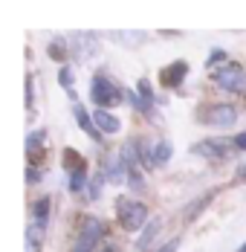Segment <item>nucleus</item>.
Segmentation results:
<instances>
[{"label":"nucleus","instance_id":"19","mask_svg":"<svg viewBox=\"0 0 246 252\" xmlns=\"http://www.w3.org/2000/svg\"><path fill=\"white\" fill-rule=\"evenodd\" d=\"M47 50H49V55H52L55 61H64V58H67V50H70V44H67L64 38H52Z\"/></svg>","mask_w":246,"mask_h":252},{"label":"nucleus","instance_id":"17","mask_svg":"<svg viewBox=\"0 0 246 252\" xmlns=\"http://www.w3.org/2000/svg\"><path fill=\"white\" fill-rule=\"evenodd\" d=\"M113 41L122 47H139L145 41V32H113Z\"/></svg>","mask_w":246,"mask_h":252},{"label":"nucleus","instance_id":"32","mask_svg":"<svg viewBox=\"0 0 246 252\" xmlns=\"http://www.w3.org/2000/svg\"><path fill=\"white\" fill-rule=\"evenodd\" d=\"M238 252H246V241H244V247H241V250H238Z\"/></svg>","mask_w":246,"mask_h":252},{"label":"nucleus","instance_id":"25","mask_svg":"<svg viewBox=\"0 0 246 252\" xmlns=\"http://www.w3.org/2000/svg\"><path fill=\"white\" fill-rule=\"evenodd\" d=\"M26 107H29V116L35 113V81H32V76L26 78Z\"/></svg>","mask_w":246,"mask_h":252},{"label":"nucleus","instance_id":"15","mask_svg":"<svg viewBox=\"0 0 246 252\" xmlns=\"http://www.w3.org/2000/svg\"><path fill=\"white\" fill-rule=\"evenodd\" d=\"M61 165H64V171H67V174H73V171H87L84 157L75 151V148H67V151H64V157H61Z\"/></svg>","mask_w":246,"mask_h":252},{"label":"nucleus","instance_id":"29","mask_svg":"<svg viewBox=\"0 0 246 252\" xmlns=\"http://www.w3.org/2000/svg\"><path fill=\"white\" fill-rule=\"evenodd\" d=\"M232 145H235V148H241V151H246V130H244V133H238V136L232 139Z\"/></svg>","mask_w":246,"mask_h":252},{"label":"nucleus","instance_id":"5","mask_svg":"<svg viewBox=\"0 0 246 252\" xmlns=\"http://www.w3.org/2000/svg\"><path fill=\"white\" fill-rule=\"evenodd\" d=\"M200 122H206V125H212V127H232L238 122V107L226 104V101L209 104L206 110H200Z\"/></svg>","mask_w":246,"mask_h":252},{"label":"nucleus","instance_id":"13","mask_svg":"<svg viewBox=\"0 0 246 252\" xmlns=\"http://www.w3.org/2000/svg\"><path fill=\"white\" fill-rule=\"evenodd\" d=\"M159 229H162V220H148L145 229H142V232H139V238H136V250L148 252V247L154 244V238L159 235Z\"/></svg>","mask_w":246,"mask_h":252},{"label":"nucleus","instance_id":"31","mask_svg":"<svg viewBox=\"0 0 246 252\" xmlns=\"http://www.w3.org/2000/svg\"><path fill=\"white\" fill-rule=\"evenodd\" d=\"M238 174H241V180H246V165H241V171H238Z\"/></svg>","mask_w":246,"mask_h":252},{"label":"nucleus","instance_id":"20","mask_svg":"<svg viewBox=\"0 0 246 252\" xmlns=\"http://www.w3.org/2000/svg\"><path fill=\"white\" fill-rule=\"evenodd\" d=\"M104 183H107V180H104V174H101V171H96V174H93V180L87 183V194H90V200H98V197H101Z\"/></svg>","mask_w":246,"mask_h":252},{"label":"nucleus","instance_id":"14","mask_svg":"<svg viewBox=\"0 0 246 252\" xmlns=\"http://www.w3.org/2000/svg\"><path fill=\"white\" fill-rule=\"evenodd\" d=\"M151 154H154V165H168L174 157V145L171 139H156L154 142V148H151Z\"/></svg>","mask_w":246,"mask_h":252},{"label":"nucleus","instance_id":"27","mask_svg":"<svg viewBox=\"0 0 246 252\" xmlns=\"http://www.w3.org/2000/svg\"><path fill=\"white\" fill-rule=\"evenodd\" d=\"M26 183H29V186L41 183V168H38L35 162H29V165H26Z\"/></svg>","mask_w":246,"mask_h":252},{"label":"nucleus","instance_id":"2","mask_svg":"<svg viewBox=\"0 0 246 252\" xmlns=\"http://www.w3.org/2000/svg\"><path fill=\"white\" fill-rule=\"evenodd\" d=\"M90 99H93V104L98 110H110V107L122 104L124 93H122V87L116 81H110L107 76H93V81H90Z\"/></svg>","mask_w":246,"mask_h":252},{"label":"nucleus","instance_id":"30","mask_svg":"<svg viewBox=\"0 0 246 252\" xmlns=\"http://www.w3.org/2000/svg\"><path fill=\"white\" fill-rule=\"evenodd\" d=\"M101 252H119V247H116V244H104V247H101Z\"/></svg>","mask_w":246,"mask_h":252},{"label":"nucleus","instance_id":"6","mask_svg":"<svg viewBox=\"0 0 246 252\" xmlns=\"http://www.w3.org/2000/svg\"><path fill=\"white\" fill-rule=\"evenodd\" d=\"M215 81H217V87H223V90L241 93L246 87V70L241 64H235V61H226L220 70H215Z\"/></svg>","mask_w":246,"mask_h":252},{"label":"nucleus","instance_id":"21","mask_svg":"<svg viewBox=\"0 0 246 252\" xmlns=\"http://www.w3.org/2000/svg\"><path fill=\"white\" fill-rule=\"evenodd\" d=\"M58 84H61V87H64L67 93L73 90V84H75V76H73V70H70L67 64H61V67H58Z\"/></svg>","mask_w":246,"mask_h":252},{"label":"nucleus","instance_id":"24","mask_svg":"<svg viewBox=\"0 0 246 252\" xmlns=\"http://www.w3.org/2000/svg\"><path fill=\"white\" fill-rule=\"evenodd\" d=\"M84 183H87V171H73L70 180H67V189H70L73 194H78V191L84 189Z\"/></svg>","mask_w":246,"mask_h":252},{"label":"nucleus","instance_id":"18","mask_svg":"<svg viewBox=\"0 0 246 252\" xmlns=\"http://www.w3.org/2000/svg\"><path fill=\"white\" fill-rule=\"evenodd\" d=\"M212 197H215V191H209V194H203L200 200H194V203H191V206L185 209V215H183V218H185V223H191V220H194L197 215H200V212H203V209H206V206L212 203Z\"/></svg>","mask_w":246,"mask_h":252},{"label":"nucleus","instance_id":"4","mask_svg":"<svg viewBox=\"0 0 246 252\" xmlns=\"http://www.w3.org/2000/svg\"><path fill=\"white\" fill-rule=\"evenodd\" d=\"M232 139H226V136H206V139H200L191 145V154L194 157H206V159H226V157H232Z\"/></svg>","mask_w":246,"mask_h":252},{"label":"nucleus","instance_id":"16","mask_svg":"<svg viewBox=\"0 0 246 252\" xmlns=\"http://www.w3.org/2000/svg\"><path fill=\"white\" fill-rule=\"evenodd\" d=\"M47 142H49V136L44 133V130H35V133H29V136H26V154L35 159V157L41 154V145H47Z\"/></svg>","mask_w":246,"mask_h":252},{"label":"nucleus","instance_id":"12","mask_svg":"<svg viewBox=\"0 0 246 252\" xmlns=\"http://www.w3.org/2000/svg\"><path fill=\"white\" fill-rule=\"evenodd\" d=\"M73 113H75V122H78V127L93 139V142H101V133H98L96 127H93V119H90V113L78 104V101H73Z\"/></svg>","mask_w":246,"mask_h":252},{"label":"nucleus","instance_id":"8","mask_svg":"<svg viewBox=\"0 0 246 252\" xmlns=\"http://www.w3.org/2000/svg\"><path fill=\"white\" fill-rule=\"evenodd\" d=\"M67 44H70V50L75 52L78 61H90L98 52V41H96V35H90V32H75Z\"/></svg>","mask_w":246,"mask_h":252},{"label":"nucleus","instance_id":"3","mask_svg":"<svg viewBox=\"0 0 246 252\" xmlns=\"http://www.w3.org/2000/svg\"><path fill=\"white\" fill-rule=\"evenodd\" d=\"M101 238H104V223L98 218H84L78 232H75V244L70 252H93Z\"/></svg>","mask_w":246,"mask_h":252},{"label":"nucleus","instance_id":"22","mask_svg":"<svg viewBox=\"0 0 246 252\" xmlns=\"http://www.w3.org/2000/svg\"><path fill=\"white\" fill-rule=\"evenodd\" d=\"M136 96L145 101V104H154V87L148 84V78H139L136 81Z\"/></svg>","mask_w":246,"mask_h":252},{"label":"nucleus","instance_id":"26","mask_svg":"<svg viewBox=\"0 0 246 252\" xmlns=\"http://www.w3.org/2000/svg\"><path fill=\"white\" fill-rule=\"evenodd\" d=\"M217 64H226V52L223 50H212L209 52V58H206V70H209V67H217Z\"/></svg>","mask_w":246,"mask_h":252},{"label":"nucleus","instance_id":"11","mask_svg":"<svg viewBox=\"0 0 246 252\" xmlns=\"http://www.w3.org/2000/svg\"><path fill=\"white\" fill-rule=\"evenodd\" d=\"M49 212H52V200H49V194H44V197H38L35 200V206H32V223L41 229H47L49 223Z\"/></svg>","mask_w":246,"mask_h":252},{"label":"nucleus","instance_id":"1","mask_svg":"<svg viewBox=\"0 0 246 252\" xmlns=\"http://www.w3.org/2000/svg\"><path fill=\"white\" fill-rule=\"evenodd\" d=\"M116 215H119V226L124 232H142L148 218V206L142 200H130V197H116Z\"/></svg>","mask_w":246,"mask_h":252},{"label":"nucleus","instance_id":"28","mask_svg":"<svg viewBox=\"0 0 246 252\" xmlns=\"http://www.w3.org/2000/svg\"><path fill=\"white\" fill-rule=\"evenodd\" d=\"M177 250H180V238H171V241H165L156 252H177Z\"/></svg>","mask_w":246,"mask_h":252},{"label":"nucleus","instance_id":"7","mask_svg":"<svg viewBox=\"0 0 246 252\" xmlns=\"http://www.w3.org/2000/svg\"><path fill=\"white\" fill-rule=\"evenodd\" d=\"M104 180H110V183H116V186H122L124 180H127V162H124L122 154L110 151L104 154V159H101V168H98Z\"/></svg>","mask_w":246,"mask_h":252},{"label":"nucleus","instance_id":"9","mask_svg":"<svg viewBox=\"0 0 246 252\" xmlns=\"http://www.w3.org/2000/svg\"><path fill=\"white\" fill-rule=\"evenodd\" d=\"M185 76H188V61H171L168 67H162L159 70V81L165 84V87H180L183 81H185Z\"/></svg>","mask_w":246,"mask_h":252},{"label":"nucleus","instance_id":"23","mask_svg":"<svg viewBox=\"0 0 246 252\" xmlns=\"http://www.w3.org/2000/svg\"><path fill=\"white\" fill-rule=\"evenodd\" d=\"M26 244H29V252H38V247H41V229L35 223L26 226Z\"/></svg>","mask_w":246,"mask_h":252},{"label":"nucleus","instance_id":"10","mask_svg":"<svg viewBox=\"0 0 246 252\" xmlns=\"http://www.w3.org/2000/svg\"><path fill=\"white\" fill-rule=\"evenodd\" d=\"M93 127H96L101 136H110V133H119V127H122V122H119V116H113L110 110H93Z\"/></svg>","mask_w":246,"mask_h":252}]
</instances>
